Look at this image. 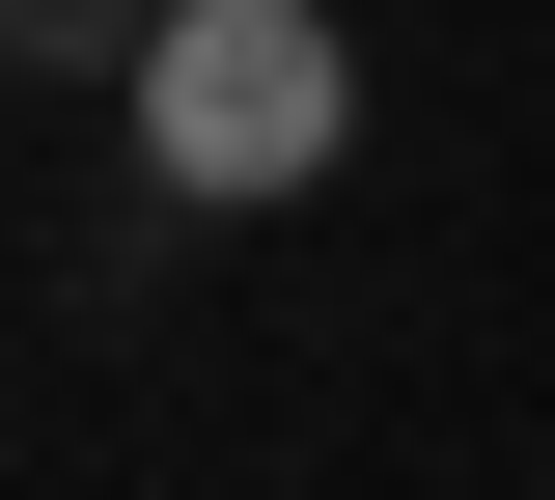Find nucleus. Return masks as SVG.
Returning a JSON list of instances; mask_svg holds the SVG:
<instances>
[{
	"label": "nucleus",
	"instance_id": "1",
	"mask_svg": "<svg viewBox=\"0 0 555 500\" xmlns=\"http://www.w3.org/2000/svg\"><path fill=\"white\" fill-rule=\"evenodd\" d=\"M112 112H139V195L167 222H278V195H334L361 56H334V0H167Z\"/></svg>",
	"mask_w": 555,
	"mask_h": 500
},
{
	"label": "nucleus",
	"instance_id": "2",
	"mask_svg": "<svg viewBox=\"0 0 555 500\" xmlns=\"http://www.w3.org/2000/svg\"><path fill=\"white\" fill-rule=\"evenodd\" d=\"M0 28H28V84H139V28H167V0H0Z\"/></svg>",
	"mask_w": 555,
	"mask_h": 500
}]
</instances>
